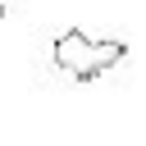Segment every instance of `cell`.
<instances>
[{"instance_id":"obj_1","label":"cell","mask_w":146,"mask_h":146,"mask_svg":"<svg viewBox=\"0 0 146 146\" xmlns=\"http://www.w3.org/2000/svg\"><path fill=\"white\" fill-rule=\"evenodd\" d=\"M123 55H128V41H119V36H91V32H78V27L59 32L55 46H50L55 68L68 73L73 82H96V78L110 73Z\"/></svg>"},{"instance_id":"obj_2","label":"cell","mask_w":146,"mask_h":146,"mask_svg":"<svg viewBox=\"0 0 146 146\" xmlns=\"http://www.w3.org/2000/svg\"><path fill=\"white\" fill-rule=\"evenodd\" d=\"M0 18H5V0H0Z\"/></svg>"}]
</instances>
